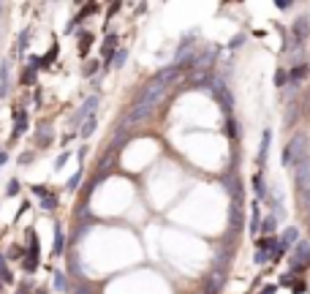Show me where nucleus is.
Listing matches in <instances>:
<instances>
[{"label":"nucleus","mask_w":310,"mask_h":294,"mask_svg":"<svg viewBox=\"0 0 310 294\" xmlns=\"http://www.w3.org/2000/svg\"><path fill=\"white\" fill-rule=\"evenodd\" d=\"M33 79H35V71H33V69H28V71H25V85H30Z\"/></svg>","instance_id":"b1692460"},{"label":"nucleus","mask_w":310,"mask_h":294,"mask_svg":"<svg viewBox=\"0 0 310 294\" xmlns=\"http://www.w3.org/2000/svg\"><path fill=\"white\" fill-rule=\"evenodd\" d=\"M242 224V212H240V202H234V210H231V229H240Z\"/></svg>","instance_id":"1a4fd4ad"},{"label":"nucleus","mask_w":310,"mask_h":294,"mask_svg":"<svg viewBox=\"0 0 310 294\" xmlns=\"http://www.w3.org/2000/svg\"><path fill=\"white\" fill-rule=\"evenodd\" d=\"M25 128H28V120H25V112H16V128H14V137H19V134H25Z\"/></svg>","instance_id":"6e6552de"},{"label":"nucleus","mask_w":310,"mask_h":294,"mask_svg":"<svg viewBox=\"0 0 310 294\" xmlns=\"http://www.w3.org/2000/svg\"><path fill=\"white\" fill-rule=\"evenodd\" d=\"M96 106H98V96L87 98V101L82 104V109H79V112L74 115V120H71V123H74V125H79V123L84 120V117H93V115H96Z\"/></svg>","instance_id":"7ed1b4c3"},{"label":"nucleus","mask_w":310,"mask_h":294,"mask_svg":"<svg viewBox=\"0 0 310 294\" xmlns=\"http://www.w3.org/2000/svg\"><path fill=\"white\" fill-rule=\"evenodd\" d=\"M275 79H277V87H283V82H286V74H283V71H277Z\"/></svg>","instance_id":"c85d7f7f"},{"label":"nucleus","mask_w":310,"mask_h":294,"mask_svg":"<svg viewBox=\"0 0 310 294\" xmlns=\"http://www.w3.org/2000/svg\"><path fill=\"white\" fill-rule=\"evenodd\" d=\"M223 286V275H212L210 278V283H207V294H218Z\"/></svg>","instance_id":"0eeeda50"},{"label":"nucleus","mask_w":310,"mask_h":294,"mask_svg":"<svg viewBox=\"0 0 310 294\" xmlns=\"http://www.w3.org/2000/svg\"><path fill=\"white\" fill-rule=\"evenodd\" d=\"M294 259H296V270H302V267L310 261V245H308V242H299V248H296V253H294ZM294 259H291V261H294Z\"/></svg>","instance_id":"39448f33"},{"label":"nucleus","mask_w":310,"mask_h":294,"mask_svg":"<svg viewBox=\"0 0 310 294\" xmlns=\"http://www.w3.org/2000/svg\"><path fill=\"white\" fill-rule=\"evenodd\" d=\"M65 161H68V153H63V156H60V158H57V161H55V166H57V169H60V166L65 164Z\"/></svg>","instance_id":"bb28decb"},{"label":"nucleus","mask_w":310,"mask_h":294,"mask_svg":"<svg viewBox=\"0 0 310 294\" xmlns=\"http://www.w3.org/2000/svg\"><path fill=\"white\" fill-rule=\"evenodd\" d=\"M226 134H228V137H237V125H234V120H228V123H226Z\"/></svg>","instance_id":"aec40b11"},{"label":"nucleus","mask_w":310,"mask_h":294,"mask_svg":"<svg viewBox=\"0 0 310 294\" xmlns=\"http://www.w3.org/2000/svg\"><path fill=\"white\" fill-rule=\"evenodd\" d=\"M16 191H19V183H16V180H11V183H8V196H14Z\"/></svg>","instance_id":"412c9836"},{"label":"nucleus","mask_w":310,"mask_h":294,"mask_svg":"<svg viewBox=\"0 0 310 294\" xmlns=\"http://www.w3.org/2000/svg\"><path fill=\"white\" fill-rule=\"evenodd\" d=\"M163 93H166V85H161V82H155V79H152V82L145 87L142 98H139V101L133 104V109L128 112V117H125V125L142 123L145 117H150L152 112L158 109V104L163 101Z\"/></svg>","instance_id":"f257e3e1"},{"label":"nucleus","mask_w":310,"mask_h":294,"mask_svg":"<svg viewBox=\"0 0 310 294\" xmlns=\"http://www.w3.org/2000/svg\"><path fill=\"white\" fill-rule=\"evenodd\" d=\"M55 289L57 292H65V278H63V273H55Z\"/></svg>","instance_id":"f3484780"},{"label":"nucleus","mask_w":310,"mask_h":294,"mask_svg":"<svg viewBox=\"0 0 310 294\" xmlns=\"http://www.w3.org/2000/svg\"><path fill=\"white\" fill-rule=\"evenodd\" d=\"M291 289L299 294V292H305V283H302V280H291Z\"/></svg>","instance_id":"4be33fe9"},{"label":"nucleus","mask_w":310,"mask_h":294,"mask_svg":"<svg viewBox=\"0 0 310 294\" xmlns=\"http://www.w3.org/2000/svg\"><path fill=\"white\" fill-rule=\"evenodd\" d=\"M90 44H93V35H90V33H84V35H82V55H84V52L90 49Z\"/></svg>","instance_id":"6ab92c4d"},{"label":"nucleus","mask_w":310,"mask_h":294,"mask_svg":"<svg viewBox=\"0 0 310 294\" xmlns=\"http://www.w3.org/2000/svg\"><path fill=\"white\" fill-rule=\"evenodd\" d=\"M55 205H57V199H49V196L44 199V207H47V210H52V207H55Z\"/></svg>","instance_id":"cd10ccee"},{"label":"nucleus","mask_w":310,"mask_h":294,"mask_svg":"<svg viewBox=\"0 0 310 294\" xmlns=\"http://www.w3.org/2000/svg\"><path fill=\"white\" fill-rule=\"evenodd\" d=\"M0 275H3V278H6L8 283H11V273L6 270V256H3V253H0Z\"/></svg>","instance_id":"dca6fc26"},{"label":"nucleus","mask_w":310,"mask_h":294,"mask_svg":"<svg viewBox=\"0 0 310 294\" xmlns=\"http://www.w3.org/2000/svg\"><path fill=\"white\" fill-rule=\"evenodd\" d=\"M8 93V63L0 66V98Z\"/></svg>","instance_id":"423d86ee"},{"label":"nucleus","mask_w":310,"mask_h":294,"mask_svg":"<svg viewBox=\"0 0 310 294\" xmlns=\"http://www.w3.org/2000/svg\"><path fill=\"white\" fill-rule=\"evenodd\" d=\"M296 237H299V232H296V229H286V234H283V245L296 242Z\"/></svg>","instance_id":"f8f14e48"},{"label":"nucleus","mask_w":310,"mask_h":294,"mask_svg":"<svg viewBox=\"0 0 310 294\" xmlns=\"http://www.w3.org/2000/svg\"><path fill=\"white\" fill-rule=\"evenodd\" d=\"M93 128H96V115L87 117V123L82 125V131H79V134H82V137H90V134H93Z\"/></svg>","instance_id":"9b49d317"},{"label":"nucleus","mask_w":310,"mask_h":294,"mask_svg":"<svg viewBox=\"0 0 310 294\" xmlns=\"http://www.w3.org/2000/svg\"><path fill=\"white\" fill-rule=\"evenodd\" d=\"M267 147H269V131H264V139H261V153H259V161L264 164V158H267Z\"/></svg>","instance_id":"ddd939ff"},{"label":"nucleus","mask_w":310,"mask_h":294,"mask_svg":"<svg viewBox=\"0 0 310 294\" xmlns=\"http://www.w3.org/2000/svg\"><path fill=\"white\" fill-rule=\"evenodd\" d=\"M177 76H179V66H169V69H163V71H158V74H155V82L169 85V82H174Z\"/></svg>","instance_id":"20e7f679"},{"label":"nucleus","mask_w":310,"mask_h":294,"mask_svg":"<svg viewBox=\"0 0 310 294\" xmlns=\"http://www.w3.org/2000/svg\"><path fill=\"white\" fill-rule=\"evenodd\" d=\"M79 180H82V174H79V172H76L74 177L68 180V188H76V185H79Z\"/></svg>","instance_id":"5701e85b"},{"label":"nucleus","mask_w":310,"mask_h":294,"mask_svg":"<svg viewBox=\"0 0 310 294\" xmlns=\"http://www.w3.org/2000/svg\"><path fill=\"white\" fill-rule=\"evenodd\" d=\"M264 232H275V218H269L267 224H264Z\"/></svg>","instance_id":"a878e982"},{"label":"nucleus","mask_w":310,"mask_h":294,"mask_svg":"<svg viewBox=\"0 0 310 294\" xmlns=\"http://www.w3.org/2000/svg\"><path fill=\"white\" fill-rule=\"evenodd\" d=\"M0 11H3V6H0Z\"/></svg>","instance_id":"7c9ffc66"},{"label":"nucleus","mask_w":310,"mask_h":294,"mask_svg":"<svg viewBox=\"0 0 310 294\" xmlns=\"http://www.w3.org/2000/svg\"><path fill=\"white\" fill-rule=\"evenodd\" d=\"M63 251V232H60V226H55V253Z\"/></svg>","instance_id":"2eb2a0df"},{"label":"nucleus","mask_w":310,"mask_h":294,"mask_svg":"<svg viewBox=\"0 0 310 294\" xmlns=\"http://www.w3.org/2000/svg\"><path fill=\"white\" fill-rule=\"evenodd\" d=\"M308 76V66H299V69H291V82H299V79H305Z\"/></svg>","instance_id":"9d476101"},{"label":"nucleus","mask_w":310,"mask_h":294,"mask_svg":"<svg viewBox=\"0 0 310 294\" xmlns=\"http://www.w3.org/2000/svg\"><path fill=\"white\" fill-rule=\"evenodd\" d=\"M308 158V137L305 134H294L289 144H286V150H283V164L291 166V164H299Z\"/></svg>","instance_id":"f03ea898"},{"label":"nucleus","mask_w":310,"mask_h":294,"mask_svg":"<svg viewBox=\"0 0 310 294\" xmlns=\"http://www.w3.org/2000/svg\"><path fill=\"white\" fill-rule=\"evenodd\" d=\"M256 261H259V264H264V261H269V256L264 251H259V253H256Z\"/></svg>","instance_id":"393cba45"},{"label":"nucleus","mask_w":310,"mask_h":294,"mask_svg":"<svg viewBox=\"0 0 310 294\" xmlns=\"http://www.w3.org/2000/svg\"><path fill=\"white\" fill-rule=\"evenodd\" d=\"M6 161H8V156H6V153H0V166L6 164Z\"/></svg>","instance_id":"c756f323"},{"label":"nucleus","mask_w":310,"mask_h":294,"mask_svg":"<svg viewBox=\"0 0 310 294\" xmlns=\"http://www.w3.org/2000/svg\"><path fill=\"white\" fill-rule=\"evenodd\" d=\"M125 57H128V52H125V49H120V52H117L114 57H112V60H114V66H123V63H125Z\"/></svg>","instance_id":"a211bd4d"},{"label":"nucleus","mask_w":310,"mask_h":294,"mask_svg":"<svg viewBox=\"0 0 310 294\" xmlns=\"http://www.w3.org/2000/svg\"><path fill=\"white\" fill-rule=\"evenodd\" d=\"M259 248H261V251H272V248H277V240L275 237H267V240L259 242Z\"/></svg>","instance_id":"4468645a"}]
</instances>
